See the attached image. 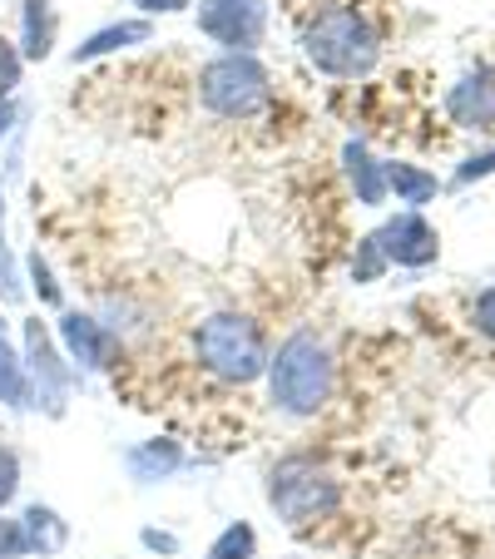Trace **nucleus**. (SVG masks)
Segmentation results:
<instances>
[{
	"label": "nucleus",
	"instance_id": "nucleus-20",
	"mask_svg": "<svg viewBox=\"0 0 495 559\" xmlns=\"http://www.w3.org/2000/svg\"><path fill=\"white\" fill-rule=\"evenodd\" d=\"M25 273H31V293L40 297L45 307H55V312H64V293H60V283H55L50 263H45L40 253H31V263H25Z\"/></svg>",
	"mask_w": 495,
	"mask_h": 559
},
{
	"label": "nucleus",
	"instance_id": "nucleus-2",
	"mask_svg": "<svg viewBox=\"0 0 495 559\" xmlns=\"http://www.w3.org/2000/svg\"><path fill=\"white\" fill-rule=\"evenodd\" d=\"M303 55L313 70L332 74V80H367L381 60V35L357 5H327L307 21Z\"/></svg>",
	"mask_w": 495,
	"mask_h": 559
},
{
	"label": "nucleus",
	"instance_id": "nucleus-29",
	"mask_svg": "<svg viewBox=\"0 0 495 559\" xmlns=\"http://www.w3.org/2000/svg\"><path fill=\"white\" fill-rule=\"evenodd\" d=\"M0 218H5V189H0Z\"/></svg>",
	"mask_w": 495,
	"mask_h": 559
},
{
	"label": "nucleus",
	"instance_id": "nucleus-5",
	"mask_svg": "<svg viewBox=\"0 0 495 559\" xmlns=\"http://www.w3.org/2000/svg\"><path fill=\"white\" fill-rule=\"evenodd\" d=\"M268 506L283 525H317V520L338 515L342 506V480L327 465H317L313 455H283L268 471Z\"/></svg>",
	"mask_w": 495,
	"mask_h": 559
},
{
	"label": "nucleus",
	"instance_id": "nucleus-22",
	"mask_svg": "<svg viewBox=\"0 0 495 559\" xmlns=\"http://www.w3.org/2000/svg\"><path fill=\"white\" fill-rule=\"evenodd\" d=\"M387 267V258H381V248L372 243V238H362L357 243V263H352V273H357V283H372V277Z\"/></svg>",
	"mask_w": 495,
	"mask_h": 559
},
{
	"label": "nucleus",
	"instance_id": "nucleus-4",
	"mask_svg": "<svg viewBox=\"0 0 495 559\" xmlns=\"http://www.w3.org/2000/svg\"><path fill=\"white\" fill-rule=\"evenodd\" d=\"M268 99H273V74H268V64L258 55L219 50L213 60L199 64V105L213 119L243 124V119L263 115Z\"/></svg>",
	"mask_w": 495,
	"mask_h": 559
},
{
	"label": "nucleus",
	"instance_id": "nucleus-10",
	"mask_svg": "<svg viewBox=\"0 0 495 559\" xmlns=\"http://www.w3.org/2000/svg\"><path fill=\"white\" fill-rule=\"evenodd\" d=\"M446 115L456 129H495V70H471L446 95Z\"/></svg>",
	"mask_w": 495,
	"mask_h": 559
},
{
	"label": "nucleus",
	"instance_id": "nucleus-1",
	"mask_svg": "<svg viewBox=\"0 0 495 559\" xmlns=\"http://www.w3.org/2000/svg\"><path fill=\"white\" fill-rule=\"evenodd\" d=\"M332 391H338V361L317 332L303 328L278 342V352L268 357V396L278 412L307 421V416L327 412Z\"/></svg>",
	"mask_w": 495,
	"mask_h": 559
},
{
	"label": "nucleus",
	"instance_id": "nucleus-23",
	"mask_svg": "<svg viewBox=\"0 0 495 559\" xmlns=\"http://www.w3.org/2000/svg\"><path fill=\"white\" fill-rule=\"evenodd\" d=\"M491 174H495V148H485V154H471L461 169H456V183L465 189V183H481V179H491Z\"/></svg>",
	"mask_w": 495,
	"mask_h": 559
},
{
	"label": "nucleus",
	"instance_id": "nucleus-28",
	"mask_svg": "<svg viewBox=\"0 0 495 559\" xmlns=\"http://www.w3.org/2000/svg\"><path fill=\"white\" fill-rule=\"evenodd\" d=\"M11 119H15V105L5 99V105H0V134H11Z\"/></svg>",
	"mask_w": 495,
	"mask_h": 559
},
{
	"label": "nucleus",
	"instance_id": "nucleus-25",
	"mask_svg": "<svg viewBox=\"0 0 495 559\" xmlns=\"http://www.w3.org/2000/svg\"><path fill=\"white\" fill-rule=\"evenodd\" d=\"M139 545H144L149 549V555H164V559H174V555H179V535H169V530H154V525H144V530H139Z\"/></svg>",
	"mask_w": 495,
	"mask_h": 559
},
{
	"label": "nucleus",
	"instance_id": "nucleus-6",
	"mask_svg": "<svg viewBox=\"0 0 495 559\" xmlns=\"http://www.w3.org/2000/svg\"><path fill=\"white\" fill-rule=\"evenodd\" d=\"M21 357H25V371H31L35 406H40L45 416H64V402H70V386H74V377H80V371L64 361L60 342H55V332L45 328L40 317H25Z\"/></svg>",
	"mask_w": 495,
	"mask_h": 559
},
{
	"label": "nucleus",
	"instance_id": "nucleus-15",
	"mask_svg": "<svg viewBox=\"0 0 495 559\" xmlns=\"http://www.w3.org/2000/svg\"><path fill=\"white\" fill-rule=\"evenodd\" d=\"M21 530H25V559H55L64 545H70V525L60 520L55 506H25L21 515Z\"/></svg>",
	"mask_w": 495,
	"mask_h": 559
},
{
	"label": "nucleus",
	"instance_id": "nucleus-3",
	"mask_svg": "<svg viewBox=\"0 0 495 559\" xmlns=\"http://www.w3.org/2000/svg\"><path fill=\"white\" fill-rule=\"evenodd\" d=\"M193 357L228 386H254L268 377V337L248 312H213L193 328Z\"/></svg>",
	"mask_w": 495,
	"mask_h": 559
},
{
	"label": "nucleus",
	"instance_id": "nucleus-9",
	"mask_svg": "<svg viewBox=\"0 0 495 559\" xmlns=\"http://www.w3.org/2000/svg\"><path fill=\"white\" fill-rule=\"evenodd\" d=\"M372 243H377L381 258L397 263V267H432L436 258H441V238H436V228L411 209H401L397 218L381 223V228L372 233Z\"/></svg>",
	"mask_w": 495,
	"mask_h": 559
},
{
	"label": "nucleus",
	"instance_id": "nucleus-12",
	"mask_svg": "<svg viewBox=\"0 0 495 559\" xmlns=\"http://www.w3.org/2000/svg\"><path fill=\"white\" fill-rule=\"evenodd\" d=\"M342 164H347V179H352L357 203L381 209V203H387V158H377L362 139H352V144L342 148Z\"/></svg>",
	"mask_w": 495,
	"mask_h": 559
},
{
	"label": "nucleus",
	"instance_id": "nucleus-8",
	"mask_svg": "<svg viewBox=\"0 0 495 559\" xmlns=\"http://www.w3.org/2000/svg\"><path fill=\"white\" fill-rule=\"evenodd\" d=\"M199 31L233 55H258L268 40V0H199Z\"/></svg>",
	"mask_w": 495,
	"mask_h": 559
},
{
	"label": "nucleus",
	"instance_id": "nucleus-14",
	"mask_svg": "<svg viewBox=\"0 0 495 559\" xmlns=\"http://www.w3.org/2000/svg\"><path fill=\"white\" fill-rule=\"evenodd\" d=\"M55 35H60V15L50 0H21V55L25 64H40L55 55Z\"/></svg>",
	"mask_w": 495,
	"mask_h": 559
},
{
	"label": "nucleus",
	"instance_id": "nucleus-21",
	"mask_svg": "<svg viewBox=\"0 0 495 559\" xmlns=\"http://www.w3.org/2000/svg\"><path fill=\"white\" fill-rule=\"evenodd\" d=\"M15 496H21V455L11 445H0V515H5V506Z\"/></svg>",
	"mask_w": 495,
	"mask_h": 559
},
{
	"label": "nucleus",
	"instance_id": "nucleus-13",
	"mask_svg": "<svg viewBox=\"0 0 495 559\" xmlns=\"http://www.w3.org/2000/svg\"><path fill=\"white\" fill-rule=\"evenodd\" d=\"M154 40V25L139 15V21H115V25H105V31H95V35H85V40L70 50V60L74 64H90V60H105V55H115V50H134V45H149Z\"/></svg>",
	"mask_w": 495,
	"mask_h": 559
},
{
	"label": "nucleus",
	"instance_id": "nucleus-17",
	"mask_svg": "<svg viewBox=\"0 0 495 559\" xmlns=\"http://www.w3.org/2000/svg\"><path fill=\"white\" fill-rule=\"evenodd\" d=\"M0 406H11V412H31V406H35L25 357L11 347V337H5V332H0Z\"/></svg>",
	"mask_w": 495,
	"mask_h": 559
},
{
	"label": "nucleus",
	"instance_id": "nucleus-18",
	"mask_svg": "<svg viewBox=\"0 0 495 559\" xmlns=\"http://www.w3.org/2000/svg\"><path fill=\"white\" fill-rule=\"evenodd\" d=\"M203 559H258V530L248 520H228L203 549Z\"/></svg>",
	"mask_w": 495,
	"mask_h": 559
},
{
	"label": "nucleus",
	"instance_id": "nucleus-19",
	"mask_svg": "<svg viewBox=\"0 0 495 559\" xmlns=\"http://www.w3.org/2000/svg\"><path fill=\"white\" fill-rule=\"evenodd\" d=\"M21 74H25L21 45H15L11 35H0V105H5V99H15V90H21Z\"/></svg>",
	"mask_w": 495,
	"mask_h": 559
},
{
	"label": "nucleus",
	"instance_id": "nucleus-11",
	"mask_svg": "<svg viewBox=\"0 0 495 559\" xmlns=\"http://www.w3.org/2000/svg\"><path fill=\"white\" fill-rule=\"evenodd\" d=\"M125 471L134 475L139 486L169 480L174 471H184V445L174 441V436H149V441H139L125 451Z\"/></svg>",
	"mask_w": 495,
	"mask_h": 559
},
{
	"label": "nucleus",
	"instance_id": "nucleus-26",
	"mask_svg": "<svg viewBox=\"0 0 495 559\" xmlns=\"http://www.w3.org/2000/svg\"><path fill=\"white\" fill-rule=\"evenodd\" d=\"M471 322H475V332H481V337H491V342H495V287H485V293L475 297Z\"/></svg>",
	"mask_w": 495,
	"mask_h": 559
},
{
	"label": "nucleus",
	"instance_id": "nucleus-24",
	"mask_svg": "<svg viewBox=\"0 0 495 559\" xmlns=\"http://www.w3.org/2000/svg\"><path fill=\"white\" fill-rule=\"evenodd\" d=\"M0 559H25V530L11 515H0Z\"/></svg>",
	"mask_w": 495,
	"mask_h": 559
},
{
	"label": "nucleus",
	"instance_id": "nucleus-7",
	"mask_svg": "<svg viewBox=\"0 0 495 559\" xmlns=\"http://www.w3.org/2000/svg\"><path fill=\"white\" fill-rule=\"evenodd\" d=\"M55 342H60L64 361H70L74 371H90V377H99V371H115L119 367V337L109 332V322H99L95 312H80V307H64L60 322H55Z\"/></svg>",
	"mask_w": 495,
	"mask_h": 559
},
{
	"label": "nucleus",
	"instance_id": "nucleus-16",
	"mask_svg": "<svg viewBox=\"0 0 495 559\" xmlns=\"http://www.w3.org/2000/svg\"><path fill=\"white\" fill-rule=\"evenodd\" d=\"M387 193H397V203H406L411 213H422L426 203L441 193V179L422 164H406V158H387Z\"/></svg>",
	"mask_w": 495,
	"mask_h": 559
},
{
	"label": "nucleus",
	"instance_id": "nucleus-27",
	"mask_svg": "<svg viewBox=\"0 0 495 559\" xmlns=\"http://www.w3.org/2000/svg\"><path fill=\"white\" fill-rule=\"evenodd\" d=\"M144 15H179V11H189L193 0H134Z\"/></svg>",
	"mask_w": 495,
	"mask_h": 559
}]
</instances>
